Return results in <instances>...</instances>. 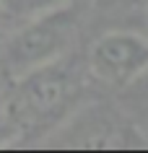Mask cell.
<instances>
[{
  "instance_id": "cell-1",
  "label": "cell",
  "mask_w": 148,
  "mask_h": 153,
  "mask_svg": "<svg viewBox=\"0 0 148 153\" xmlns=\"http://www.w3.org/2000/svg\"><path fill=\"white\" fill-rule=\"evenodd\" d=\"M78 94L75 73L60 60L18 75V86L8 101L10 120L24 130L47 127L68 112Z\"/></svg>"
},
{
  "instance_id": "cell-2",
  "label": "cell",
  "mask_w": 148,
  "mask_h": 153,
  "mask_svg": "<svg viewBox=\"0 0 148 153\" xmlns=\"http://www.w3.org/2000/svg\"><path fill=\"white\" fill-rule=\"evenodd\" d=\"M75 39V8L70 3L47 5L44 13L26 24L21 31H16L3 49V60L13 75L42 68L47 62H55L68 52V47Z\"/></svg>"
},
{
  "instance_id": "cell-3",
  "label": "cell",
  "mask_w": 148,
  "mask_h": 153,
  "mask_svg": "<svg viewBox=\"0 0 148 153\" xmlns=\"http://www.w3.org/2000/svg\"><path fill=\"white\" fill-rule=\"evenodd\" d=\"M89 68L104 83L112 86L132 83L148 68V39L132 31L101 34L91 44Z\"/></svg>"
},
{
  "instance_id": "cell-4",
  "label": "cell",
  "mask_w": 148,
  "mask_h": 153,
  "mask_svg": "<svg viewBox=\"0 0 148 153\" xmlns=\"http://www.w3.org/2000/svg\"><path fill=\"white\" fill-rule=\"evenodd\" d=\"M13 5H31V3H42V0H8Z\"/></svg>"
},
{
  "instance_id": "cell-5",
  "label": "cell",
  "mask_w": 148,
  "mask_h": 153,
  "mask_svg": "<svg viewBox=\"0 0 148 153\" xmlns=\"http://www.w3.org/2000/svg\"><path fill=\"white\" fill-rule=\"evenodd\" d=\"M96 3H101V5H112V3H127V0H96Z\"/></svg>"
},
{
  "instance_id": "cell-6",
  "label": "cell",
  "mask_w": 148,
  "mask_h": 153,
  "mask_svg": "<svg viewBox=\"0 0 148 153\" xmlns=\"http://www.w3.org/2000/svg\"><path fill=\"white\" fill-rule=\"evenodd\" d=\"M146 75H148V68H146Z\"/></svg>"
}]
</instances>
